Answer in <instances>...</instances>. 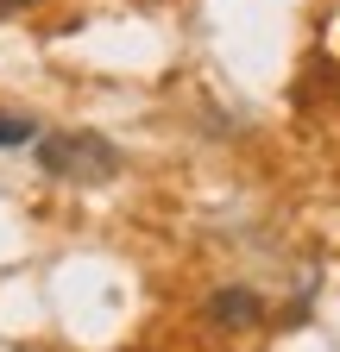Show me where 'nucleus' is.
Returning <instances> with one entry per match:
<instances>
[{
  "label": "nucleus",
  "mask_w": 340,
  "mask_h": 352,
  "mask_svg": "<svg viewBox=\"0 0 340 352\" xmlns=\"http://www.w3.org/2000/svg\"><path fill=\"white\" fill-rule=\"evenodd\" d=\"M38 170L63 176V183H114L120 151L101 132H51V139H38Z\"/></svg>",
  "instance_id": "obj_1"
},
{
  "label": "nucleus",
  "mask_w": 340,
  "mask_h": 352,
  "mask_svg": "<svg viewBox=\"0 0 340 352\" xmlns=\"http://www.w3.org/2000/svg\"><path fill=\"white\" fill-rule=\"evenodd\" d=\"M208 315H215L221 327H252V321L265 315V302L252 296V289H221L215 302H208Z\"/></svg>",
  "instance_id": "obj_2"
},
{
  "label": "nucleus",
  "mask_w": 340,
  "mask_h": 352,
  "mask_svg": "<svg viewBox=\"0 0 340 352\" xmlns=\"http://www.w3.org/2000/svg\"><path fill=\"white\" fill-rule=\"evenodd\" d=\"M32 120H19V113H0V151H7V145H32Z\"/></svg>",
  "instance_id": "obj_3"
},
{
  "label": "nucleus",
  "mask_w": 340,
  "mask_h": 352,
  "mask_svg": "<svg viewBox=\"0 0 340 352\" xmlns=\"http://www.w3.org/2000/svg\"><path fill=\"white\" fill-rule=\"evenodd\" d=\"M19 7H32V0H0V13H19Z\"/></svg>",
  "instance_id": "obj_4"
}]
</instances>
